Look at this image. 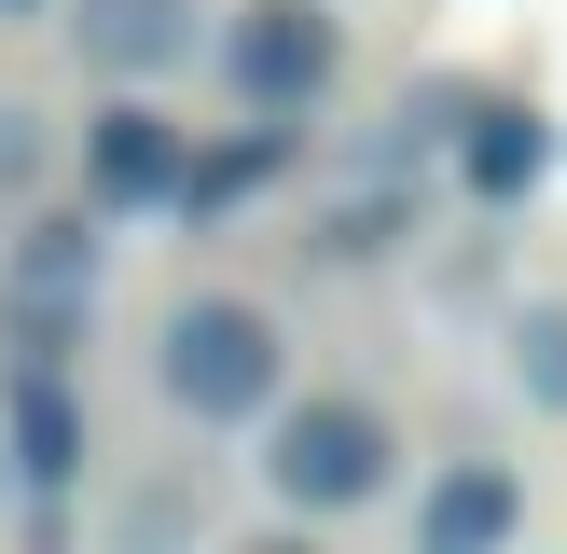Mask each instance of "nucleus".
<instances>
[{"label":"nucleus","mask_w":567,"mask_h":554,"mask_svg":"<svg viewBox=\"0 0 567 554\" xmlns=\"http://www.w3.org/2000/svg\"><path fill=\"white\" fill-rule=\"evenodd\" d=\"M181 153H194V125L153 98V83H97V111L70 125V181H83V208L97 222H166V194H181Z\"/></svg>","instance_id":"5"},{"label":"nucleus","mask_w":567,"mask_h":554,"mask_svg":"<svg viewBox=\"0 0 567 554\" xmlns=\"http://www.w3.org/2000/svg\"><path fill=\"white\" fill-rule=\"evenodd\" d=\"M208 70H221L236 111L305 125V111L347 83V14H332V0H221L208 14Z\"/></svg>","instance_id":"4"},{"label":"nucleus","mask_w":567,"mask_h":554,"mask_svg":"<svg viewBox=\"0 0 567 554\" xmlns=\"http://www.w3.org/2000/svg\"><path fill=\"white\" fill-rule=\"evenodd\" d=\"M97 277H111V222L28 194L14 236H0V360H70L83 319H97Z\"/></svg>","instance_id":"3"},{"label":"nucleus","mask_w":567,"mask_h":554,"mask_svg":"<svg viewBox=\"0 0 567 554\" xmlns=\"http://www.w3.org/2000/svg\"><path fill=\"white\" fill-rule=\"evenodd\" d=\"M0 14H14V28H28V14H55V0H0Z\"/></svg>","instance_id":"16"},{"label":"nucleus","mask_w":567,"mask_h":554,"mask_svg":"<svg viewBox=\"0 0 567 554\" xmlns=\"http://www.w3.org/2000/svg\"><path fill=\"white\" fill-rule=\"evenodd\" d=\"M291 388V319L264 291H181L153 319V402L181 430H249Z\"/></svg>","instance_id":"2"},{"label":"nucleus","mask_w":567,"mask_h":554,"mask_svg":"<svg viewBox=\"0 0 567 554\" xmlns=\"http://www.w3.org/2000/svg\"><path fill=\"white\" fill-rule=\"evenodd\" d=\"M415 222H430V194H415V153L388 138V153L360 166L347 194H319V208H305V264H319V277H360V264H402V249H415Z\"/></svg>","instance_id":"9"},{"label":"nucleus","mask_w":567,"mask_h":554,"mask_svg":"<svg viewBox=\"0 0 567 554\" xmlns=\"http://www.w3.org/2000/svg\"><path fill=\"white\" fill-rule=\"evenodd\" d=\"M70 14V55H83V83H181V70H208V14L221 0H55Z\"/></svg>","instance_id":"7"},{"label":"nucleus","mask_w":567,"mask_h":554,"mask_svg":"<svg viewBox=\"0 0 567 554\" xmlns=\"http://www.w3.org/2000/svg\"><path fill=\"white\" fill-rule=\"evenodd\" d=\"M55 153H70V125H55L42 98H14V83H0V222H14L28 194H55Z\"/></svg>","instance_id":"13"},{"label":"nucleus","mask_w":567,"mask_h":554,"mask_svg":"<svg viewBox=\"0 0 567 554\" xmlns=\"http://www.w3.org/2000/svg\"><path fill=\"white\" fill-rule=\"evenodd\" d=\"M221 554H319V526H291V513H277V526H249V541H221Z\"/></svg>","instance_id":"15"},{"label":"nucleus","mask_w":567,"mask_h":554,"mask_svg":"<svg viewBox=\"0 0 567 554\" xmlns=\"http://www.w3.org/2000/svg\"><path fill=\"white\" fill-rule=\"evenodd\" d=\"M513 388H526V416H567V305H513Z\"/></svg>","instance_id":"14"},{"label":"nucleus","mask_w":567,"mask_h":554,"mask_svg":"<svg viewBox=\"0 0 567 554\" xmlns=\"http://www.w3.org/2000/svg\"><path fill=\"white\" fill-rule=\"evenodd\" d=\"M526 541V471L513 458H443L415 485V554H513Z\"/></svg>","instance_id":"11"},{"label":"nucleus","mask_w":567,"mask_h":554,"mask_svg":"<svg viewBox=\"0 0 567 554\" xmlns=\"http://www.w3.org/2000/svg\"><path fill=\"white\" fill-rule=\"evenodd\" d=\"M97 554H208V485L194 471H138L97 499Z\"/></svg>","instance_id":"12"},{"label":"nucleus","mask_w":567,"mask_h":554,"mask_svg":"<svg viewBox=\"0 0 567 554\" xmlns=\"http://www.w3.org/2000/svg\"><path fill=\"white\" fill-rule=\"evenodd\" d=\"M83 388L70 360H0V471L28 485V513H70L83 499Z\"/></svg>","instance_id":"6"},{"label":"nucleus","mask_w":567,"mask_h":554,"mask_svg":"<svg viewBox=\"0 0 567 554\" xmlns=\"http://www.w3.org/2000/svg\"><path fill=\"white\" fill-rule=\"evenodd\" d=\"M291 166H305V125L249 111V125H221V138H194V153H181V194H166V222H181V236H221V222H236V208H264Z\"/></svg>","instance_id":"10"},{"label":"nucleus","mask_w":567,"mask_h":554,"mask_svg":"<svg viewBox=\"0 0 567 554\" xmlns=\"http://www.w3.org/2000/svg\"><path fill=\"white\" fill-rule=\"evenodd\" d=\"M0 499H14V471H0Z\"/></svg>","instance_id":"17"},{"label":"nucleus","mask_w":567,"mask_h":554,"mask_svg":"<svg viewBox=\"0 0 567 554\" xmlns=\"http://www.w3.org/2000/svg\"><path fill=\"white\" fill-rule=\"evenodd\" d=\"M443 166H457L471 208H526V194L554 181V111H540V98H485V83H457V111H443Z\"/></svg>","instance_id":"8"},{"label":"nucleus","mask_w":567,"mask_h":554,"mask_svg":"<svg viewBox=\"0 0 567 554\" xmlns=\"http://www.w3.org/2000/svg\"><path fill=\"white\" fill-rule=\"evenodd\" d=\"M249 471H264V499L291 526H347L402 485V416L360 402V388H277L249 416Z\"/></svg>","instance_id":"1"}]
</instances>
